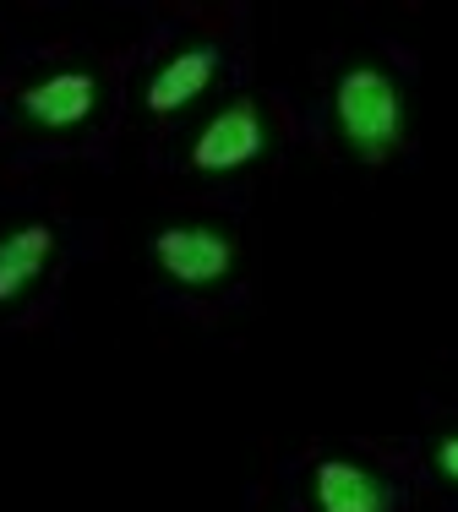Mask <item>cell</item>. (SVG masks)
Here are the masks:
<instances>
[{"instance_id":"obj_2","label":"cell","mask_w":458,"mask_h":512,"mask_svg":"<svg viewBox=\"0 0 458 512\" xmlns=\"http://www.w3.org/2000/svg\"><path fill=\"white\" fill-rule=\"evenodd\" d=\"M153 262H159L175 284L208 289V284H219V278L235 273V246H229V235H219V229H208V224H170V229L153 235Z\"/></svg>"},{"instance_id":"obj_5","label":"cell","mask_w":458,"mask_h":512,"mask_svg":"<svg viewBox=\"0 0 458 512\" xmlns=\"http://www.w3.org/2000/svg\"><path fill=\"white\" fill-rule=\"evenodd\" d=\"M311 496H317V512H393V491L377 480L371 469L344 458L317 463L311 474Z\"/></svg>"},{"instance_id":"obj_7","label":"cell","mask_w":458,"mask_h":512,"mask_svg":"<svg viewBox=\"0 0 458 512\" xmlns=\"http://www.w3.org/2000/svg\"><path fill=\"white\" fill-rule=\"evenodd\" d=\"M50 251H55V235L44 224H22L0 240V306L17 300L22 289L50 267Z\"/></svg>"},{"instance_id":"obj_6","label":"cell","mask_w":458,"mask_h":512,"mask_svg":"<svg viewBox=\"0 0 458 512\" xmlns=\"http://www.w3.org/2000/svg\"><path fill=\"white\" fill-rule=\"evenodd\" d=\"M213 71H219V50H213V44H191V50L170 55L159 71H153V82H148V109L153 115H175V109H186L213 82Z\"/></svg>"},{"instance_id":"obj_3","label":"cell","mask_w":458,"mask_h":512,"mask_svg":"<svg viewBox=\"0 0 458 512\" xmlns=\"http://www.w3.org/2000/svg\"><path fill=\"white\" fill-rule=\"evenodd\" d=\"M262 148H268V126H262L257 104H229L202 126V137L191 142V169H202V175H229V169H246Z\"/></svg>"},{"instance_id":"obj_1","label":"cell","mask_w":458,"mask_h":512,"mask_svg":"<svg viewBox=\"0 0 458 512\" xmlns=\"http://www.w3.org/2000/svg\"><path fill=\"white\" fill-rule=\"evenodd\" d=\"M333 120L366 164H382L404 142V93L382 66H349L333 88Z\"/></svg>"},{"instance_id":"obj_8","label":"cell","mask_w":458,"mask_h":512,"mask_svg":"<svg viewBox=\"0 0 458 512\" xmlns=\"http://www.w3.org/2000/svg\"><path fill=\"white\" fill-rule=\"evenodd\" d=\"M437 469L458 485V436H442V442H437Z\"/></svg>"},{"instance_id":"obj_4","label":"cell","mask_w":458,"mask_h":512,"mask_svg":"<svg viewBox=\"0 0 458 512\" xmlns=\"http://www.w3.org/2000/svg\"><path fill=\"white\" fill-rule=\"evenodd\" d=\"M99 109V82L88 71H55L22 93V115L44 131H71Z\"/></svg>"}]
</instances>
